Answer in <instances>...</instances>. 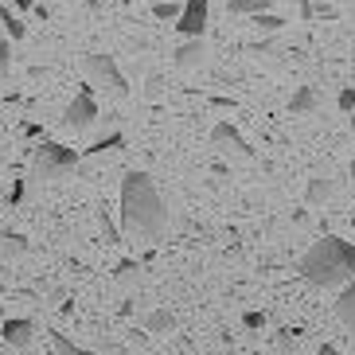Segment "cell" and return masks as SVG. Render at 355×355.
Wrapping results in <instances>:
<instances>
[{
	"label": "cell",
	"instance_id": "cell-1",
	"mask_svg": "<svg viewBox=\"0 0 355 355\" xmlns=\"http://www.w3.org/2000/svg\"><path fill=\"white\" fill-rule=\"evenodd\" d=\"M121 234H133V239H145V242H157L164 239L168 230V203L160 199L157 184L148 172H125L121 176Z\"/></svg>",
	"mask_w": 355,
	"mask_h": 355
},
{
	"label": "cell",
	"instance_id": "cell-2",
	"mask_svg": "<svg viewBox=\"0 0 355 355\" xmlns=\"http://www.w3.org/2000/svg\"><path fill=\"white\" fill-rule=\"evenodd\" d=\"M301 277L316 289H332V285H352L355 282V242L340 234H324L313 242L301 258Z\"/></svg>",
	"mask_w": 355,
	"mask_h": 355
},
{
	"label": "cell",
	"instance_id": "cell-3",
	"mask_svg": "<svg viewBox=\"0 0 355 355\" xmlns=\"http://www.w3.org/2000/svg\"><path fill=\"white\" fill-rule=\"evenodd\" d=\"M74 168H78V153L59 145V141H40L32 148V176L35 180H63Z\"/></svg>",
	"mask_w": 355,
	"mask_h": 355
},
{
	"label": "cell",
	"instance_id": "cell-4",
	"mask_svg": "<svg viewBox=\"0 0 355 355\" xmlns=\"http://www.w3.org/2000/svg\"><path fill=\"white\" fill-rule=\"evenodd\" d=\"M86 74H90V83L94 86H102L110 98H129V83H125V74H121V67H117V59L114 55H102V51H94V55H86Z\"/></svg>",
	"mask_w": 355,
	"mask_h": 355
},
{
	"label": "cell",
	"instance_id": "cell-5",
	"mask_svg": "<svg viewBox=\"0 0 355 355\" xmlns=\"http://www.w3.org/2000/svg\"><path fill=\"white\" fill-rule=\"evenodd\" d=\"M94 121H98V102H94V94H90V90H78V94H74V102L63 110V125L74 129V133H83V129H90Z\"/></svg>",
	"mask_w": 355,
	"mask_h": 355
},
{
	"label": "cell",
	"instance_id": "cell-6",
	"mask_svg": "<svg viewBox=\"0 0 355 355\" xmlns=\"http://www.w3.org/2000/svg\"><path fill=\"white\" fill-rule=\"evenodd\" d=\"M207 16H211V0H184V16L176 20V32L184 40H203Z\"/></svg>",
	"mask_w": 355,
	"mask_h": 355
},
{
	"label": "cell",
	"instance_id": "cell-7",
	"mask_svg": "<svg viewBox=\"0 0 355 355\" xmlns=\"http://www.w3.org/2000/svg\"><path fill=\"white\" fill-rule=\"evenodd\" d=\"M203 59H207V43L203 40H184L176 47V59H172V63H176L180 71H196V67H203Z\"/></svg>",
	"mask_w": 355,
	"mask_h": 355
},
{
	"label": "cell",
	"instance_id": "cell-8",
	"mask_svg": "<svg viewBox=\"0 0 355 355\" xmlns=\"http://www.w3.org/2000/svg\"><path fill=\"white\" fill-rule=\"evenodd\" d=\"M0 336H4V344L8 347H28L32 344V336H35V324L24 320V316H16V320H4Z\"/></svg>",
	"mask_w": 355,
	"mask_h": 355
},
{
	"label": "cell",
	"instance_id": "cell-9",
	"mask_svg": "<svg viewBox=\"0 0 355 355\" xmlns=\"http://www.w3.org/2000/svg\"><path fill=\"white\" fill-rule=\"evenodd\" d=\"M211 141H215V145H230V148H239L242 157H254L250 141H246V137H242L239 129L230 125V121H219V125L211 129Z\"/></svg>",
	"mask_w": 355,
	"mask_h": 355
},
{
	"label": "cell",
	"instance_id": "cell-10",
	"mask_svg": "<svg viewBox=\"0 0 355 355\" xmlns=\"http://www.w3.org/2000/svg\"><path fill=\"white\" fill-rule=\"evenodd\" d=\"M336 316L344 320V328H352V332H355V282L344 285L340 301H336Z\"/></svg>",
	"mask_w": 355,
	"mask_h": 355
},
{
	"label": "cell",
	"instance_id": "cell-11",
	"mask_svg": "<svg viewBox=\"0 0 355 355\" xmlns=\"http://www.w3.org/2000/svg\"><path fill=\"white\" fill-rule=\"evenodd\" d=\"M332 188H336V184L328 176H313V180H309V188H304V203H313V207H316V203H324V199L332 196Z\"/></svg>",
	"mask_w": 355,
	"mask_h": 355
},
{
	"label": "cell",
	"instance_id": "cell-12",
	"mask_svg": "<svg viewBox=\"0 0 355 355\" xmlns=\"http://www.w3.org/2000/svg\"><path fill=\"white\" fill-rule=\"evenodd\" d=\"M289 110H293V114H313V110H316V90H313V86H297L293 98H289Z\"/></svg>",
	"mask_w": 355,
	"mask_h": 355
},
{
	"label": "cell",
	"instance_id": "cell-13",
	"mask_svg": "<svg viewBox=\"0 0 355 355\" xmlns=\"http://www.w3.org/2000/svg\"><path fill=\"white\" fill-rule=\"evenodd\" d=\"M28 250H32V242L24 239V234H8V230L0 234V254H12V258H20V254H28Z\"/></svg>",
	"mask_w": 355,
	"mask_h": 355
},
{
	"label": "cell",
	"instance_id": "cell-14",
	"mask_svg": "<svg viewBox=\"0 0 355 355\" xmlns=\"http://www.w3.org/2000/svg\"><path fill=\"white\" fill-rule=\"evenodd\" d=\"M227 8L234 16H261V12H270V0H227Z\"/></svg>",
	"mask_w": 355,
	"mask_h": 355
},
{
	"label": "cell",
	"instance_id": "cell-15",
	"mask_svg": "<svg viewBox=\"0 0 355 355\" xmlns=\"http://www.w3.org/2000/svg\"><path fill=\"white\" fill-rule=\"evenodd\" d=\"M0 24H4V28H8L12 43H20L24 35H28V24H24L20 16H12V8H4V4H0Z\"/></svg>",
	"mask_w": 355,
	"mask_h": 355
},
{
	"label": "cell",
	"instance_id": "cell-16",
	"mask_svg": "<svg viewBox=\"0 0 355 355\" xmlns=\"http://www.w3.org/2000/svg\"><path fill=\"white\" fill-rule=\"evenodd\" d=\"M51 344H55V355H94V352H86V347H78L71 336H63V332H51Z\"/></svg>",
	"mask_w": 355,
	"mask_h": 355
},
{
	"label": "cell",
	"instance_id": "cell-17",
	"mask_svg": "<svg viewBox=\"0 0 355 355\" xmlns=\"http://www.w3.org/2000/svg\"><path fill=\"white\" fill-rule=\"evenodd\" d=\"M153 16L157 20H180L184 16V4H176V0H157L153 4Z\"/></svg>",
	"mask_w": 355,
	"mask_h": 355
},
{
	"label": "cell",
	"instance_id": "cell-18",
	"mask_svg": "<svg viewBox=\"0 0 355 355\" xmlns=\"http://www.w3.org/2000/svg\"><path fill=\"white\" fill-rule=\"evenodd\" d=\"M121 145H125V137H121V133H110V137H102V141H94L86 153H90V157H102V153H114V148H121Z\"/></svg>",
	"mask_w": 355,
	"mask_h": 355
},
{
	"label": "cell",
	"instance_id": "cell-19",
	"mask_svg": "<svg viewBox=\"0 0 355 355\" xmlns=\"http://www.w3.org/2000/svg\"><path fill=\"white\" fill-rule=\"evenodd\" d=\"M172 324H176V320H172V313H164V309H157V313L145 316V328H148V332H168Z\"/></svg>",
	"mask_w": 355,
	"mask_h": 355
},
{
	"label": "cell",
	"instance_id": "cell-20",
	"mask_svg": "<svg viewBox=\"0 0 355 355\" xmlns=\"http://www.w3.org/2000/svg\"><path fill=\"white\" fill-rule=\"evenodd\" d=\"M254 24H258L261 32H282V28H285V20H282V16H273V12H261V16H254Z\"/></svg>",
	"mask_w": 355,
	"mask_h": 355
},
{
	"label": "cell",
	"instance_id": "cell-21",
	"mask_svg": "<svg viewBox=\"0 0 355 355\" xmlns=\"http://www.w3.org/2000/svg\"><path fill=\"white\" fill-rule=\"evenodd\" d=\"M98 223H102V230H105V242H121V227H114V219H110V215H105V207L98 211Z\"/></svg>",
	"mask_w": 355,
	"mask_h": 355
},
{
	"label": "cell",
	"instance_id": "cell-22",
	"mask_svg": "<svg viewBox=\"0 0 355 355\" xmlns=\"http://www.w3.org/2000/svg\"><path fill=\"white\" fill-rule=\"evenodd\" d=\"M297 336H301V328H282V332H277V347H282V352L297 347Z\"/></svg>",
	"mask_w": 355,
	"mask_h": 355
},
{
	"label": "cell",
	"instance_id": "cell-23",
	"mask_svg": "<svg viewBox=\"0 0 355 355\" xmlns=\"http://www.w3.org/2000/svg\"><path fill=\"white\" fill-rule=\"evenodd\" d=\"M8 71H12V40H4L0 43V78H8Z\"/></svg>",
	"mask_w": 355,
	"mask_h": 355
},
{
	"label": "cell",
	"instance_id": "cell-24",
	"mask_svg": "<svg viewBox=\"0 0 355 355\" xmlns=\"http://www.w3.org/2000/svg\"><path fill=\"white\" fill-rule=\"evenodd\" d=\"M336 105H340L344 114H352V110H355V86H344V90H340V98H336Z\"/></svg>",
	"mask_w": 355,
	"mask_h": 355
},
{
	"label": "cell",
	"instance_id": "cell-25",
	"mask_svg": "<svg viewBox=\"0 0 355 355\" xmlns=\"http://www.w3.org/2000/svg\"><path fill=\"white\" fill-rule=\"evenodd\" d=\"M20 199H24V180H16V184L8 188V196H4V203H8V207H16Z\"/></svg>",
	"mask_w": 355,
	"mask_h": 355
},
{
	"label": "cell",
	"instance_id": "cell-26",
	"mask_svg": "<svg viewBox=\"0 0 355 355\" xmlns=\"http://www.w3.org/2000/svg\"><path fill=\"white\" fill-rule=\"evenodd\" d=\"M242 324L246 328H266V313H242Z\"/></svg>",
	"mask_w": 355,
	"mask_h": 355
},
{
	"label": "cell",
	"instance_id": "cell-27",
	"mask_svg": "<svg viewBox=\"0 0 355 355\" xmlns=\"http://www.w3.org/2000/svg\"><path fill=\"white\" fill-rule=\"evenodd\" d=\"M137 273V261H121V266H117V277H133Z\"/></svg>",
	"mask_w": 355,
	"mask_h": 355
},
{
	"label": "cell",
	"instance_id": "cell-28",
	"mask_svg": "<svg viewBox=\"0 0 355 355\" xmlns=\"http://www.w3.org/2000/svg\"><path fill=\"white\" fill-rule=\"evenodd\" d=\"M148 94H153V98L160 94V74H148Z\"/></svg>",
	"mask_w": 355,
	"mask_h": 355
},
{
	"label": "cell",
	"instance_id": "cell-29",
	"mask_svg": "<svg viewBox=\"0 0 355 355\" xmlns=\"http://www.w3.org/2000/svg\"><path fill=\"white\" fill-rule=\"evenodd\" d=\"M316 355H347V352H340V347H336V344H324V347H320V352H316Z\"/></svg>",
	"mask_w": 355,
	"mask_h": 355
},
{
	"label": "cell",
	"instance_id": "cell-30",
	"mask_svg": "<svg viewBox=\"0 0 355 355\" xmlns=\"http://www.w3.org/2000/svg\"><path fill=\"white\" fill-rule=\"evenodd\" d=\"M16 8H35V0H12Z\"/></svg>",
	"mask_w": 355,
	"mask_h": 355
},
{
	"label": "cell",
	"instance_id": "cell-31",
	"mask_svg": "<svg viewBox=\"0 0 355 355\" xmlns=\"http://www.w3.org/2000/svg\"><path fill=\"white\" fill-rule=\"evenodd\" d=\"M86 4H90V8H102V0H86Z\"/></svg>",
	"mask_w": 355,
	"mask_h": 355
},
{
	"label": "cell",
	"instance_id": "cell-32",
	"mask_svg": "<svg viewBox=\"0 0 355 355\" xmlns=\"http://www.w3.org/2000/svg\"><path fill=\"white\" fill-rule=\"evenodd\" d=\"M324 4H332V0H324Z\"/></svg>",
	"mask_w": 355,
	"mask_h": 355
}]
</instances>
